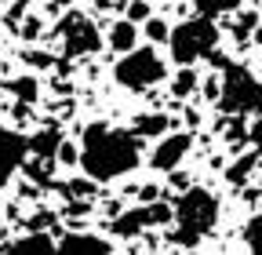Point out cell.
<instances>
[{"label":"cell","instance_id":"obj_24","mask_svg":"<svg viewBox=\"0 0 262 255\" xmlns=\"http://www.w3.org/2000/svg\"><path fill=\"white\" fill-rule=\"evenodd\" d=\"M251 142H255V150L262 153V117H258V120L251 124Z\"/></svg>","mask_w":262,"mask_h":255},{"label":"cell","instance_id":"obj_7","mask_svg":"<svg viewBox=\"0 0 262 255\" xmlns=\"http://www.w3.org/2000/svg\"><path fill=\"white\" fill-rule=\"evenodd\" d=\"M168 219H171V208L168 204H139V208H127L124 215H117L110 230L117 237H135L139 230L160 226V222H168Z\"/></svg>","mask_w":262,"mask_h":255},{"label":"cell","instance_id":"obj_4","mask_svg":"<svg viewBox=\"0 0 262 255\" xmlns=\"http://www.w3.org/2000/svg\"><path fill=\"white\" fill-rule=\"evenodd\" d=\"M219 44V29L215 22L208 18H186L182 26H175L171 33H168V48H171V58L179 62L182 70H189L196 58H208Z\"/></svg>","mask_w":262,"mask_h":255},{"label":"cell","instance_id":"obj_1","mask_svg":"<svg viewBox=\"0 0 262 255\" xmlns=\"http://www.w3.org/2000/svg\"><path fill=\"white\" fill-rule=\"evenodd\" d=\"M77 161H80L84 175L95 179V182L120 179V175L139 168V139L131 132H124V128L88 124L84 128V139H80Z\"/></svg>","mask_w":262,"mask_h":255},{"label":"cell","instance_id":"obj_12","mask_svg":"<svg viewBox=\"0 0 262 255\" xmlns=\"http://www.w3.org/2000/svg\"><path fill=\"white\" fill-rule=\"evenodd\" d=\"M4 255H55V244H51V237H44V233H33V237L15 241Z\"/></svg>","mask_w":262,"mask_h":255},{"label":"cell","instance_id":"obj_8","mask_svg":"<svg viewBox=\"0 0 262 255\" xmlns=\"http://www.w3.org/2000/svg\"><path fill=\"white\" fill-rule=\"evenodd\" d=\"M26 157H29V139L0 124V186H8V179L26 164Z\"/></svg>","mask_w":262,"mask_h":255},{"label":"cell","instance_id":"obj_19","mask_svg":"<svg viewBox=\"0 0 262 255\" xmlns=\"http://www.w3.org/2000/svg\"><path fill=\"white\" fill-rule=\"evenodd\" d=\"M146 18H153L149 4H146V0H131V4H127V18H124V22L135 26V22H146Z\"/></svg>","mask_w":262,"mask_h":255},{"label":"cell","instance_id":"obj_10","mask_svg":"<svg viewBox=\"0 0 262 255\" xmlns=\"http://www.w3.org/2000/svg\"><path fill=\"white\" fill-rule=\"evenodd\" d=\"M55 255H110V244L95 233H70L55 248Z\"/></svg>","mask_w":262,"mask_h":255},{"label":"cell","instance_id":"obj_14","mask_svg":"<svg viewBox=\"0 0 262 255\" xmlns=\"http://www.w3.org/2000/svg\"><path fill=\"white\" fill-rule=\"evenodd\" d=\"M237 8H241V0H196V18L215 22L219 15H229V11H237Z\"/></svg>","mask_w":262,"mask_h":255},{"label":"cell","instance_id":"obj_22","mask_svg":"<svg viewBox=\"0 0 262 255\" xmlns=\"http://www.w3.org/2000/svg\"><path fill=\"white\" fill-rule=\"evenodd\" d=\"M55 157H58V161H62V164H77V150H73V146H70V142H62V146H58V153H55Z\"/></svg>","mask_w":262,"mask_h":255},{"label":"cell","instance_id":"obj_25","mask_svg":"<svg viewBox=\"0 0 262 255\" xmlns=\"http://www.w3.org/2000/svg\"><path fill=\"white\" fill-rule=\"evenodd\" d=\"M26 58L33 62V66H51V55H44V51H29Z\"/></svg>","mask_w":262,"mask_h":255},{"label":"cell","instance_id":"obj_13","mask_svg":"<svg viewBox=\"0 0 262 255\" xmlns=\"http://www.w3.org/2000/svg\"><path fill=\"white\" fill-rule=\"evenodd\" d=\"M58 146H62V135L55 132V128H44L40 135H33V139H29V153H37L40 161H55Z\"/></svg>","mask_w":262,"mask_h":255},{"label":"cell","instance_id":"obj_21","mask_svg":"<svg viewBox=\"0 0 262 255\" xmlns=\"http://www.w3.org/2000/svg\"><path fill=\"white\" fill-rule=\"evenodd\" d=\"M168 33H171V29H168V22H164V18H146V37L149 40H168Z\"/></svg>","mask_w":262,"mask_h":255},{"label":"cell","instance_id":"obj_5","mask_svg":"<svg viewBox=\"0 0 262 255\" xmlns=\"http://www.w3.org/2000/svg\"><path fill=\"white\" fill-rule=\"evenodd\" d=\"M164 73H168V66H164V58L157 55V48H135L113 66L117 84L127 88V91H146L157 80H164Z\"/></svg>","mask_w":262,"mask_h":255},{"label":"cell","instance_id":"obj_23","mask_svg":"<svg viewBox=\"0 0 262 255\" xmlns=\"http://www.w3.org/2000/svg\"><path fill=\"white\" fill-rule=\"evenodd\" d=\"M18 33H22L26 40H33V37H37V33H40V26H37V18H26V26L18 29Z\"/></svg>","mask_w":262,"mask_h":255},{"label":"cell","instance_id":"obj_2","mask_svg":"<svg viewBox=\"0 0 262 255\" xmlns=\"http://www.w3.org/2000/svg\"><path fill=\"white\" fill-rule=\"evenodd\" d=\"M171 215H175V233H171L175 244L196 248V244L215 230V222H219V201H215L211 189L189 186V189H182V197L175 201Z\"/></svg>","mask_w":262,"mask_h":255},{"label":"cell","instance_id":"obj_27","mask_svg":"<svg viewBox=\"0 0 262 255\" xmlns=\"http://www.w3.org/2000/svg\"><path fill=\"white\" fill-rule=\"evenodd\" d=\"M258 219H262V215H258Z\"/></svg>","mask_w":262,"mask_h":255},{"label":"cell","instance_id":"obj_16","mask_svg":"<svg viewBox=\"0 0 262 255\" xmlns=\"http://www.w3.org/2000/svg\"><path fill=\"white\" fill-rule=\"evenodd\" d=\"M8 91L11 95H18L22 102H37V77H15V80H8Z\"/></svg>","mask_w":262,"mask_h":255},{"label":"cell","instance_id":"obj_26","mask_svg":"<svg viewBox=\"0 0 262 255\" xmlns=\"http://www.w3.org/2000/svg\"><path fill=\"white\" fill-rule=\"evenodd\" d=\"M258 40H262V33H258Z\"/></svg>","mask_w":262,"mask_h":255},{"label":"cell","instance_id":"obj_17","mask_svg":"<svg viewBox=\"0 0 262 255\" xmlns=\"http://www.w3.org/2000/svg\"><path fill=\"white\" fill-rule=\"evenodd\" d=\"M244 237H248V248H251V255H262V219H251V222H248Z\"/></svg>","mask_w":262,"mask_h":255},{"label":"cell","instance_id":"obj_20","mask_svg":"<svg viewBox=\"0 0 262 255\" xmlns=\"http://www.w3.org/2000/svg\"><path fill=\"white\" fill-rule=\"evenodd\" d=\"M193 88H196V73H193V70H182V73L175 77V88H171V91L179 95V99H186Z\"/></svg>","mask_w":262,"mask_h":255},{"label":"cell","instance_id":"obj_6","mask_svg":"<svg viewBox=\"0 0 262 255\" xmlns=\"http://www.w3.org/2000/svg\"><path fill=\"white\" fill-rule=\"evenodd\" d=\"M55 33L62 37L66 58H84V55H95L98 48H102V37H98L95 22L88 15H80V11H70V15L55 26Z\"/></svg>","mask_w":262,"mask_h":255},{"label":"cell","instance_id":"obj_3","mask_svg":"<svg viewBox=\"0 0 262 255\" xmlns=\"http://www.w3.org/2000/svg\"><path fill=\"white\" fill-rule=\"evenodd\" d=\"M222 70H226V77L219 84V110L226 117H237V113L262 117V80L251 70L237 66V62H226Z\"/></svg>","mask_w":262,"mask_h":255},{"label":"cell","instance_id":"obj_11","mask_svg":"<svg viewBox=\"0 0 262 255\" xmlns=\"http://www.w3.org/2000/svg\"><path fill=\"white\" fill-rule=\"evenodd\" d=\"M110 48L113 51H120V55H127V51H135L139 48V26H131V22H113L110 26Z\"/></svg>","mask_w":262,"mask_h":255},{"label":"cell","instance_id":"obj_18","mask_svg":"<svg viewBox=\"0 0 262 255\" xmlns=\"http://www.w3.org/2000/svg\"><path fill=\"white\" fill-rule=\"evenodd\" d=\"M251 168H255V153H248V157H244V161H241V164H233V168H229V172H226V179L241 186V182L248 179V172H251Z\"/></svg>","mask_w":262,"mask_h":255},{"label":"cell","instance_id":"obj_9","mask_svg":"<svg viewBox=\"0 0 262 255\" xmlns=\"http://www.w3.org/2000/svg\"><path fill=\"white\" fill-rule=\"evenodd\" d=\"M189 132H171V135H164L160 142H157V150H153V157H149V164L157 168V172H175L179 164H182V157L189 153Z\"/></svg>","mask_w":262,"mask_h":255},{"label":"cell","instance_id":"obj_15","mask_svg":"<svg viewBox=\"0 0 262 255\" xmlns=\"http://www.w3.org/2000/svg\"><path fill=\"white\" fill-rule=\"evenodd\" d=\"M168 132V117H160V113H142V117H135V139H142V135H164Z\"/></svg>","mask_w":262,"mask_h":255}]
</instances>
